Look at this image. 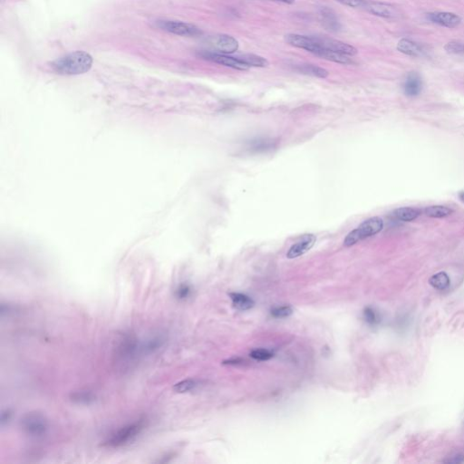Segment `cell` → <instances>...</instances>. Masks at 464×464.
Here are the masks:
<instances>
[{
    "mask_svg": "<svg viewBox=\"0 0 464 464\" xmlns=\"http://www.w3.org/2000/svg\"><path fill=\"white\" fill-rule=\"evenodd\" d=\"M93 65V57L86 52L76 51L63 55L51 63L55 73L63 76H77L88 72Z\"/></svg>",
    "mask_w": 464,
    "mask_h": 464,
    "instance_id": "obj_1",
    "label": "cell"
},
{
    "mask_svg": "<svg viewBox=\"0 0 464 464\" xmlns=\"http://www.w3.org/2000/svg\"><path fill=\"white\" fill-rule=\"evenodd\" d=\"M145 427V420L141 419L126 424L116 430L106 440L104 446L108 448H118L131 443L142 433Z\"/></svg>",
    "mask_w": 464,
    "mask_h": 464,
    "instance_id": "obj_2",
    "label": "cell"
},
{
    "mask_svg": "<svg viewBox=\"0 0 464 464\" xmlns=\"http://www.w3.org/2000/svg\"><path fill=\"white\" fill-rule=\"evenodd\" d=\"M384 228V220L379 217H373L368 220H364L363 223L360 224L359 227L354 228V230L347 234L344 245L346 247H351L358 243L360 241L366 240L367 238L376 235Z\"/></svg>",
    "mask_w": 464,
    "mask_h": 464,
    "instance_id": "obj_3",
    "label": "cell"
},
{
    "mask_svg": "<svg viewBox=\"0 0 464 464\" xmlns=\"http://www.w3.org/2000/svg\"><path fill=\"white\" fill-rule=\"evenodd\" d=\"M20 425L26 435L34 437L42 436L47 433L48 429L47 418L38 413H28L25 414L22 417Z\"/></svg>",
    "mask_w": 464,
    "mask_h": 464,
    "instance_id": "obj_4",
    "label": "cell"
},
{
    "mask_svg": "<svg viewBox=\"0 0 464 464\" xmlns=\"http://www.w3.org/2000/svg\"><path fill=\"white\" fill-rule=\"evenodd\" d=\"M156 26L158 28L169 32L171 34L182 37H197L203 34L202 30L196 25L185 22L160 19L156 21Z\"/></svg>",
    "mask_w": 464,
    "mask_h": 464,
    "instance_id": "obj_5",
    "label": "cell"
},
{
    "mask_svg": "<svg viewBox=\"0 0 464 464\" xmlns=\"http://www.w3.org/2000/svg\"><path fill=\"white\" fill-rule=\"evenodd\" d=\"M200 56L203 59L219 63V64L225 65L228 68H233V69H237V70H241V71H246L249 68L248 65H246L245 63H241V61L237 59L236 57L228 56L226 54L217 53L213 51H203L200 53Z\"/></svg>",
    "mask_w": 464,
    "mask_h": 464,
    "instance_id": "obj_6",
    "label": "cell"
},
{
    "mask_svg": "<svg viewBox=\"0 0 464 464\" xmlns=\"http://www.w3.org/2000/svg\"><path fill=\"white\" fill-rule=\"evenodd\" d=\"M208 44L213 48V52L221 54H233L239 49V42L236 38L228 35H218L211 37L208 40Z\"/></svg>",
    "mask_w": 464,
    "mask_h": 464,
    "instance_id": "obj_7",
    "label": "cell"
},
{
    "mask_svg": "<svg viewBox=\"0 0 464 464\" xmlns=\"http://www.w3.org/2000/svg\"><path fill=\"white\" fill-rule=\"evenodd\" d=\"M285 41L292 47L301 48L317 55L322 50L320 45L317 42L314 37H306L301 35L289 34L285 37Z\"/></svg>",
    "mask_w": 464,
    "mask_h": 464,
    "instance_id": "obj_8",
    "label": "cell"
},
{
    "mask_svg": "<svg viewBox=\"0 0 464 464\" xmlns=\"http://www.w3.org/2000/svg\"><path fill=\"white\" fill-rule=\"evenodd\" d=\"M317 42L320 45V47L326 50L333 51L338 54L347 55V56H354L357 54V49L355 47L348 45L346 43L332 39V38H325V37H314Z\"/></svg>",
    "mask_w": 464,
    "mask_h": 464,
    "instance_id": "obj_9",
    "label": "cell"
},
{
    "mask_svg": "<svg viewBox=\"0 0 464 464\" xmlns=\"http://www.w3.org/2000/svg\"><path fill=\"white\" fill-rule=\"evenodd\" d=\"M316 241H317V237L315 236L314 234H306L296 243L292 245L291 248L287 252V257L292 259V258H295V257L304 255L305 253L308 252V250L312 249Z\"/></svg>",
    "mask_w": 464,
    "mask_h": 464,
    "instance_id": "obj_10",
    "label": "cell"
},
{
    "mask_svg": "<svg viewBox=\"0 0 464 464\" xmlns=\"http://www.w3.org/2000/svg\"><path fill=\"white\" fill-rule=\"evenodd\" d=\"M428 18L435 24L449 28L458 26L461 22V19L458 15L451 12L430 13L428 14Z\"/></svg>",
    "mask_w": 464,
    "mask_h": 464,
    "instance_id": "obj_11",
    "label": "cell"
},
{
    "mask_svg": "<svg viewBox=\"0 0 464 464\" xmlns=\"http://www.w3.org/2000/svg\"><path fill=\"white\" fill-rule=\"evenodd\" d=\"M403 88L405 94L409 97L419 95L422 89V81L420 75L416 72L409 73L405 78Z\"/></svg>",
    "mask_w": 464,
    "mask_h": 464,
    "instance_id": "obj_12",
    "label": "cell"
},
{
    "mask_svg": "<svg viewBox=\"0 0 464 464\" xmlns=\"http://www.w3.org/2000/svg\"><path fill=\"white\" fill-rule=\"evenodd\" d=\"M367 9L369 12L376 15L377 17L384 18H393L398 17L399 13L397 9L392 5L380 3V2H371L367 5Z\"/></svg>",
    "mask_w": 464,
    "mask_h": 464,
    "instance_id": "obj_13",
    "label": "cell"
},
{
    "mask_svg": "<svg viewBox=\"0 0 464 464\" xmlns=\"http://www.w3.org/2000/svg\"><path fill=\"white\" fill-rule=\"evenodd\" d=\"M319 19L321 24L325 27V29L329 30L332 32H337L341 28V24L338 20L337 15L335 14L332 9L328 8H321L319 10Z\"/></svg>",
    "mask_w": 464,
    "mask_h": 464,
    "instance_id": "obj_14",
    "label": "cell"
},
{
    "mask_svg": "<svg viewBox=\"0 0 464 464\" xmlns=\"http://www.w3.org/2000/svg\"><path fill=\"white\" fill-rule=\"evenodd\" d=\"M397 50L403 54L410 56H421L423 55V50L422 47L418 44L406 38L401 39L397 44Z\"/></svg>",
    "mask_w": 464,
    "mask_h": 464,
    "instance_id": "obj_15",
    "label": "cell"
},
{
    "mask_svg": "<svg viewBox=\"0 0 464 464\" xmlns=\"http://www.w3.org/2000/svg\"><path fill=\"white\" fill-rule=\"evenodd\" d=\"M295 70L296 72L303 74L306 76H313V77H317V78H326L329 73L327 72L324 68H319L315 64H310V63H302L295 67Z\"/></svg>",
    "mask_w": 464,
    "mask_h": 464,
    "instance_id": "obj_16",
    "label": "cell"
},
{
    "mask_svg": "<svg viewBox=\"0 0 464 464\" xmlns=\"http://www.w3.org/2000/svg\"><path fill=\"white\" fill-rule=\"evenodd\" d=\"M235 57L249 68H267L269 65V61L266 58L253 54H243Z\"/></svg>",
    "mask_w": 464,
    "mask_h": 464,
    "instance_id": "obj_17",
    "label": "cell"
},
{
    "mask_svg": "<svg viewBox=\"0 0 464 464\" xmlns=\"http://www.w3.org/2000/svg\"><path fill=\"white\" fill-rule=\"evenodd\" d=\"M420 214H421V211L416 208H399L393 211L394 218H396L397 220L406 221V222L416 220Z\"/></svg>",
    "mask_w": 464,
    "mask_h": 464,
    "instance_id": "obj_18",
    "label": "cell"
},
{
    "mask_svg": "<svg viewBox=\"0 0 464 464\" xmlns=\"http://www.w3.org/2000/svg\"><path fill=\"white\" fill-rule=\"evenodd\" d=\"M317 56L320 57L322 59L328 60V61H332L335 63H342V64L353 63V61L351 60L350 56L342 55V54H338V53H336L333 51L326 50L324 48H322V50L318 53V55Z\"/></svg>",
    "mask_w": 464,
    "mask_h": 464,
    "instance_id": "obj_19",
    "label": "cell"
},
{
    "mask_svg": "<svg viewBox=\"0 0 464 464\" xmlns=\"http://www.w3.org/2000/svg\"><path fill=\"white\" fill-rule=\"evenodd\" d=\"M229 296L234 307L240 310H248L253 308L254 301L248 295L241 293H230Z\"/></svg>",
    "mask_w": 464,
    "mask_h": 464,
    "instance_id": "obj_20",
    "label": "cell"
},
{
    "mask_svg": "<svg viewBox=\"0 0 464 464\" xmlns=\"http://www.w3.org/2000/svg\"><path fill=\"white\" fill-rule=\"evenodd\" d=\"M430 286L432 287H435L436 289L438 290H445L447 289L448 287H450L451 285V279L449 278L445 272H438L436 274L432 276L430 280Z\"/></svg>",
    "mask_w": 464,
    "mask_h": 464,
    "instance_id": "obj_21",
    "label": "cell"
},
{
    "mask_svg": "<svg viewBox=\"0 0 464 464\" xmlns=\"http://www.w3.org/2000/svg\"><path fill=\"white\" fill-rule=\"evenodd\" d=\"M424 213L430 218H444L451 215L452 213V209L442 206V205H434L430 207L425 208Z\"/></svg>",
    "mask_w": 464,
    "mask_h": 464,
    "instance_id": "obj_22",
    "label": "cell"
},
{
    "mask_svg": "<svg viewBox=\"0 0 464 464\" xmlns=\"http://www.w3.org/2000/svg\"><path fill=\"white\" fill-rule=\"evenodd\" d=\"M71 399L73 402L77 403V404H82V405H88L90 403L94 401L95 395L93 392L89 391H80V392H76L71 395Z\"/></svg>",
    "mask_w": 464,
    "mask_h": 464,
    "instance_id": "obj_23",
    "label": "cell"
},
{
    "mask_svg": "<svg viewBox=\"0 0 464 464\" xmlns=\"http://www.w3.org/2000/svg\"><path fill=\"white\" fill-rule=\"evenodd\" d=\"M197 385H198V382L196 380L186 379L175 384L173 390H174V392H178V393H184V392L192 391Z\"/></svg>",
    "mask_w": 464,
    "mask_h": 464,
    "instance_id": "obj_24",
    "label": "cell"
},
{
    "mask_svg": "<svg viewBox=\"0 0 464 464\" xmlns=\"http://www.w3.org/2000/svg\"><path fill=\"white\" fill-rule=\"evenodd\" d=\"M444 50L452 55H464V43L451 41L444 46Z\"/></svg>",
    "mask_w": 464,
    "mask_h": 464,
    "instance_id": "obj_25",
    "label": "cell"
},
{
    "mask_svg": "<svg viewBox=\"0 0 464 464\" xmlns=\"http://www.w3.org/2000/svg\"><path fill=\"white\" fill-rule=\"evenodd\" d=\"M363 317L369 325H376L379 323L381 318H380L379 314L376 312L374 308H366L363 310Z\"/></svg>",
    "mask_w": 464,
    "mask_h": 464,
    "instance_id": "obj_26",
    "label": "cell"
},
{
    "mask_svg": "<svg viewBox=\"0 0 464 464\" xmlns=\"http://www.w3.org/2000/svg\"><path fill=\"white\" fill-rule=\"evenodd\" d=\"M293 314V309L290 307H280L273 308L271 310V316L276 318H284L289 317Z\"/></svg>",
    "mask_w": 464,
    "mask_h": 464,
    "instance_id": "obj_27",
    "label": "cell"
},
{
    "mask_svg": "<svg viewBox=\"0 0 464 464\" xmlns=\"http://www.w3.org/2000/svg\"><path fill=\"white\" fill-rule=\"evenodd\" d=\"M250 356L258 361H267L273 357V354L266 349H256L250 353Z\"/></svg>",
    "mask_w": 464,
    "mask_h": 464,
    "instance_id": "obj_28",
    "label": "cell"
},
{
    "mask_svg": "<svg viewBox=\"0 0 464 464\" xmlns=\"http://www.w3.org/2000/svg\"><path fill=\"white\" fill-rule=\"evenodd\" d=\"M190 292L191 289L188 285H181L176 290V296L179 300H185L190 296Z\"/></svg>",
    "mask_w": 464,
    "mask_h": 464,
    "instance_id": "obj_29",
    "label": "cell"
},
{
    "mask_svg": "<svg viewBox=\"0 0 464 464\" xmlns=\"http://www.w3.org/2000/svg\"><path fill=\"white\" fill-rule=\"evenodd\" d=\"M342 5L350 7V8H359L363 7L366 4L364 0H336Z\"/></svg>",
    "mask_w": 464,
    "mask_h": 464,
    "instance_id": "obj_30",
    "label": "cell"
},
{
    "mask_svg": "<svg viewBox=\"0 0 464 464\" xmlns=\"http://www.w3.org/2000/svg\"><path fill=\"white\" fill-rule=\"evenodd\" d=\"M450 462H462L464 461L463 456H456L453 460H449Z\"/></svg>",
    "mask_w": 464,
    "mask_h": 464,
    "instance_id": "obj_31",
    "label": "cell"
},
{
    "mask_svg": "<svg viewBox=\"0 0 464 464\" xmlns=\"http://www.w3.org/2000/svg\"><path fill=\"white\" fill-rule=\"evenodd\" d=\"M275 1L281 2V3H285V4H293V3L295 2V0H275Z\"/></svg>",
    "mask_w": 464,
    "mask_h": 464,
    "instance_id": "obj_32",
    "label": "cell"
},
{
    "mask_svg": "<svg viewBox=\"0 0 464 464\" xmlns=\"http://www.w3.org/2000/svg\"><path fill=\"white\" fill-rule=\"evenodd\" d=\"M459 198H460V201L464 202V191H461L459 194Z\"/></svg>",
    "mask_w": 464,
    "mask_h": 464,
    "instance_id": "obj_33",
    "label": "cell"
}]
</instances>
